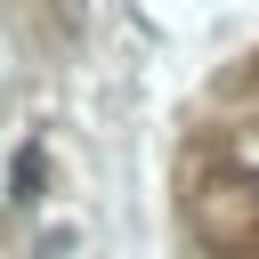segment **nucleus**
<instances>
[{
  "mask_svg": "<svg viewBox=\"0 0 259 259\" xmlns=\"http://www.w3.org/2000/svg\"><path fill=\"white\" fill-rule=\"evenodd\" d=\"M32 194H40V146L16 154V202H32Z\"/></svg>",
  "mask_w": 259,
  "mask_h": 259,
  "instance_id": "nucleus-1",
  "label": "nucleus"
}]
</instances>
